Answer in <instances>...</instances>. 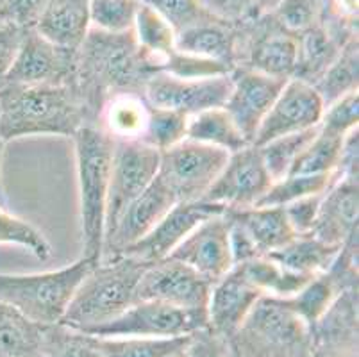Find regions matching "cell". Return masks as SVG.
Segmentation results:
<instances>
[{
	"instance_id": "6da1fadb",
	"label": "cell",
	"mask_w": 359,
	"mask_h": 357,
	"mask_svg": "<svg viewBox=\"0 0 359 357\" xmlns=\"http://www.w3.org/2000/svg\"><path fill=\"white\" fill-rule=\"evenodd\" d=\"M159 72L158 59L138 45L135 32H106L90 27L77 48L75 88L90 123H97L100 107L116 93H143L145 84Z\"/></svg>"
},
{
	"instance_id": "7a4b0ae2",
	"label": "cell",
	"mask_w": 359,
	"mask_h": 357,
	"mask_svg": "<svg viewBox=\"0 0 359 357\" xmlns=\"http://www.w3.org/2000/svg\"><path fill=\"white\" fill-rule=\"evenodd\" d=\"M90 123L75 84H0V134L4 142L27 136H65Z\"/></svg>"
},
{
	"instance_id": "3957f363",
	"label": "cell",
	"mask_w": 359,
	"mask_h": 357,
	"mask_svg": "<svg viewBox=\"0 0 359 357\" xmlns=\"http://www.w3.org/2000/svg\"><path fill=\"white\" fill-rule=\"evenodd\" d=\"M147 264L133 255H115L93 264L68 304L61 325L93 336L118 318L136 302Z\"/></svg>"
},
{
	"instance_id": "277c9868",
	"label": "cell",
	"mask_w": 359,
	"mask_h": 357,
	"mask_svg": "<svg viewBox=\"0 0 359 357\" xmlns=\"http://www.w3.org/2000/svg\"><path fill=\"white\" fill-rule=\"evenodd\" d=\"M79 182L83 257L99 263L104 252L106 202L115 142L97 123H86L74 134Z\"/></svg>"
},
{
	"instance_id": "5b68a950",
	"label": "cell",
	"mask_w": 359,
	"mask_h": 357,
	"mask_svg": "<svg viewBox=\"0 0 359 357\" xmlns=\"http://www.w3.org/2000/svg\"><path fill=\"white\" fill-rule=\"evenodd\" d=\"M233 357H309L311 330L285 299L261 297L229 339Z\"/></svg>"
},
{
	"instance_id": "8992f818",
	"label": "cell",
	"mask_w": 359,
	"mask_h": 357,
	"mask_svg": "<svg viewBox=\"0 0 359 357\" xmlns=\"http://www.w3.org/2000/svg\"><path fill=\"white\" fill-rule=\"evenodd\" d=\"M95 261L81 255L75 263L41 274H0V302L9 304L29 320L57 325L68 304Z\"/></svg>"
},
{
	"instance_id": "52a82bcc",
	"label": "cell",
	"mask_w": 359,
	"mask_h": 357,
	"mask_svg": "<svg viewBox=\"0 0 359 357\" xmlns=\"http://www.w3.org/2000/svg\"><path fill=\"white\" fill-rule=\"evenodd\" d=\"M227 157L229 152L217 147L184 140L159 152L158 177L177 202H197L204 198Z\"/></svg>"
},
{
	"instance_id": "ba28073f",
	"label": "cell",
	"mask_w": 359,
	"mask_h": 357,
	"mask_svg": "<svg viewBox=\"0 0 359 357\" xmlns=\"http://www.w3.org/2000/svg\"><path fill=\"white\" fill-rule=\"evenodd\" d=\"M208 327L205 309H181L154 300H138L118 318L97 330L99 338H184Z\"/></svg>"
},
{
	"instance_id": "9c48e42d",
	"label": "cell",
	"mask_w": 359,
	"mask_h": 357,
	"mask_svg": "<svg viewBox=\"0 0 359 357\" xmlns=\"http://www.w3.org/2000/svg\"><path fill=\"white\" fill-rule=\"evenodd\" d=\"M158 170L159 150L143 142H115L107 186L104 238L115 227L130 202L152 184Z\"/></svg>"
},
{
	"instance_id": "30bf717a",
	"label": "cell",
	"mask_w": 359,
	"mask_h": 357,
	"mask_svg": "<svg viewBox=\"0 0 359 357\" xmlns=\"http://www.w3.org/2000/svg\"><path fill=\"white\" fill-rule=\"evenodd\" d=\"M77 50L60 47L36 29L25 31L20 50L2 84L65 86L75 84Z\"/></svg>"
},
{
	"instance_id": "8fae6325",
	"label": "cell",
	"mask_w": 359,
	"mask_h": 357,
	"mask_svg": "<svg viewBox=\"0 0 359 357\" xmlns=\"http://www.w3.org/2000/svg\"><path fill=\"white\" fill-rule=\"evenodd\" d=\"M272 182L259 147L247 145L229 154L227 163L202 201L225 209L252 208L269 191Z\"/></svg>"
},
{
	"instance_id": "7c38bea8",
	"label": "cell",
	"mask_w": 359,
	"mask_h": 357,
	"mask_svg": "<svg viewBox=\"0 0 359 357\" xmlns=\"http://www.w3.org/2000/svg\"><path fill=\"white\" fill-rule=\"evenodd\" d=\"M213 283L188 264L165 257L149 263L136 290L138 300H154L181 309H205Z\"/></svg>"
},
{
	"instance_id": "4fadbf2b",
	"label": "cell",
	"mask_w": 359,
	"mask_h": 357,
	"mask_svg": "<svg viewBox=\"0 0 359 357\" xmlns=\"http://www.w3.org/2000/svg\"><path fill=\"white\" fill-rule=\"evenodd\" d=\"M231 93V74L202 79H181L156 72L147 81L145 95L150 106L174 109L186 116L222 107Z\"/></svg>"
},
{
	"instance_id": "5bb4252c",
	"label": "cell",
	"mask_w": 359,
	"mask_h": 357,
	"mask_svg": "<svg viewBox=\"0 0 359 357\" xmlns=\"http://www.w3.org/2000/svg\"><path fill=\"white\" fill-rule=\"evenodd\" d=\"M324 109V100L313 84L295 77L288 79L273 106L263 118L252 145L261 147L276 137L318 127Z\"/></svg>"
},
{
	"instance_id": "9a60e30c",
	"label": "cell",
	"mask_w": 359,
	"mask_h": 357,
	"mask_svg": "<svg viewBox=\"0 0 359 357\" xmlns=\"http://www.w3.org/2000/svg\"><path fill=\"white\" fill-rule=\"evenodd\" d=\"M286 81L288 79L270 77L245 67L231 72V93L224 107L250 145Z\"/></svg>"
},
{
	"instance_id": "2e32d148",
	"label": "cell",
	"mask_w": 359,
	"mask_h": 357,
	"mask_svg": "<svg viewBox=\"0 0 359 357\" xmlns=\"http://www.w3.org/2000/svg\"><path fill=\"white\" fill-rule=\"evenodd\" d=\"M224 213L198 224L168 257L188 264L211 283L229 274L234 261L229 243V222Z\"/></svg>"
},
{
	"instance_id": "e0dca14e",
	"label": "cell",
	"mask_w": 359,
	"mask_h": 357,
	"mask_svg": "<svg viewBox=\"0 0 359 357\" xmlns=\"http://www.w3.org/2000/svg\"><path fill=\"white\" fill-rule=\"evenodd\" d=\"M175 204L177 201L174 193L156 175L152 184L136 201L130 202L115 227L104 238L102 260L123 254L127 248L143 240Z\"/></svg>"
},
{
	"instance_id": "ac0fdd59",
	"label": "cell",
	"mask_w": 359,
	"mask_h": 357,
	"mask_svg": "<svg viewBox=\"0 0 359 357\" xmlns=\"http://www.w3.org/2000/svg\"><path fill=\"white\" fill-rule=\"evenodd\" d=\"M224 211L225 208L222 206L205 201L177 202L143 240L120 255H133L145 263L165 260L198 224L211 216L222 215Z\"/></svg>"
},
{
	"instance_id": "d6986e66",
	"label": "cell",
	"mask_w": 359,
	"mask_h": 357,
	"mask_svg": "<svg viewBox=\"0 0 359 357\" xmlns=\"http://www.w3.org/2000/svg\"><path fill=\"white\" fill-rule=\"evenodd\" d=\"M259 32L250 31L249 41L236 45V67L250 68L277 79H292L297 65V36L283 31L269 16ZM234 67V68H236Z\"/></svg>"
},
{
	"instance_id": "ffe728a7",
	"label": "cell",
	"mask_w": 359,
	"mask_h": 357,
	"mask_svg": "<svg viewBox=\"0 0 359 357\" xmlns=\"http://www.w3.org/2000/svg\"><path fill=\"white\" fill-rule=\"evenodd\" d=\"M261 297L263 295L247 281L243 271L234 267L213 283L205 307L208 327L229 342Z\"/></svg>"
},
{
	"instance_id": "44dd1931",
	"label": "cell",
	"mask_w": 359,
	"mask_h": 357,
	"mask_svg": "<svg viewBox=\"0 0 359 357\" xmlns=\"http://www.w3.org/2000/svg\"><path fill=\"white\" fill-rule=\"evenodd\" d=\"M358 179H336L320 202L311 234L334 247H341L358 232L359 215Z\"/></svg>"
},
{
	"instance_id": "7402d4cb",
	"label": "cell",
	"mask_w": 359,
	"mask_h": 357,
	"mask_svg": "<svg viewBox=\"0 0 359 357\" xmlns=\"http://www.w3.org/2000/svg\"><path fill=\"white\" fill-rule=\"evenodd\" d=\"M225 216L236 222L249 234L259 255H269L279 250L297 236L290 225L285 208L279 206L225 209Z\"/></svg>"
},
{
	"instance_id": "603a6c76",
	"label": "cell",
	"mask_w": 359,
	"mask_h": 357,
	"mask_svg": "<svg viewBox=\"0 0 359 357\" xmlns=\"http://www.w3.org/2000/svg\"><path fill=\"white\" fill-rule=\"evenodd\" d=\"M90 27V0H48L34 29L52 43L77 50Z\"/></svg>"
},
{
	"instance_id": "cb8c5ba5",
	"label": "cell",
	"mask_w": 359,
	"mask_h": 357,
	"mask_svg": "<svg viewBox=\"0 0 359 357\" xmlns=\"http://www.w3.org/2000/svg\"><path fill=\"white\" fill-rule=\"evenodd\" d=\"M150 104L143 93H116L100 107L97 126L113 142H142Z\"/></svg>"
},
{
	"instance_id": "d4e9b609",
	"label": "cell",
	"mask_w": 359,
	"mask_h": 357,
	"mask_svg": "<svg viewBox=\"0 0 359 357\" xmlns=\"http://www.w3.org/2000/svg\"><path fill=\"white\" fill-rule=\"evenodd\" d=\"M236 24L222 20H208L184 29L175 36V48L198 58L215 59L236 67Z\"/></svg>"
},
{
	"instance_id": "484cf974",
	"label": "cell",
	"mask_w": 359,
	"mask_h": 357,
	"mask_svg": "<svg viewBox=\"0 0 359 357\" xmlns=\"http://www.w3.org/2000/svg\"><path fill=\"white\" fill-rule=\"evenodd\" d=\"M48 327L0 302V357H43Z\"/></svg>"
},
{
	"instance_id": "4316f807",
	"label": "cell",
	"mask_w": 359,
	"mask_h": 357,
	"mask_svg": "<svg viewBox=\"0 0 359 357\" xmlns=\"http://www.w3.org/2000/svg\"><path fill=\"white\" fill-rule=\"evenodd\" d=\"M339 248L341 247L325 243L313 234H302L295 236L288 245L269 254V257L286 270L306 277H315L318 274H325L332 267Z\"/></svg>"
},
{
	"instance_id": "83f0119b",
	"label": "cell",
	"mask_w": 359,
	"mask_h": 357,
	"mask_svg": "<svg viewBox=\"0 0 359 357\" xmlns=\"http://www.w3.org/2000/svg\"><path fill=\"white\" fill-rule=\"evenodd\" d=\"M344 291L347 288L331 271H325L311 277L293 297L285 299V302L313 330Z\"/></svg>"
},
{
	"instance_id": "f1b7e54d",
	"label": "cell",
	"mask_w": 359,
	"mask_h": 357,
	"mask_svg": "<svg viewBox=\"0 0 359 357\" xmlns=\"http://www.w3.org/2000/svg\"><path fill=\"white\" fill-rule=\"evenodd\" d=\"M186 140L217 147L229 154L250 145L224 106L205 109L190 116Z\"/></svg>"
},
{
	"instance_id": "f546056e",
	"label": "cell",
	"mask_w": 359,
	"mask_h": 357,
	"mask_svg": "<svg viewBox=\"0 0 359 357\" xmlns=\"http://www.w3.org/2000/svg\"><path fill=\"white\" fill-rule=\"evenodd\" d=\"M236 267L263 297H272V299H290L311 279L306 275L286 270L269 255H259Z\"/></svg>"
},
{
	"instance_id": "4dcf8cb0",
	"label": "cell",
	"mask_w": 359,
	"mask_h": 357,
	"mask_svg": "<svg viewBox=\"0 0 359 357\" xmlns=\"http://www.w3.org/2000/svg\"><path fill=\"white\" fill-rule=\"evenodd\" d=\"M359 86V41L358 34L352 36L341 47L338 58L324 75L315 83V90L324 100V106L336 102L341 97L358 91Z\"/></svg>"
},
{
	"instance_id": "1f68e13d",
	"label": "cell",
	"mask_w": 359,
	"mask_h": 357,
	"mask_svg": "<svg viewBox=\"0 0 359 357\" xmlns=\"http://www.w3.org/2000/svg\"><path fill=\"white\" fill-rule=\"evenodd\" d=\"M348 136V134H347ZM345 136V137H347ZM344 136L327 133V130H316L311 142L300 152L297 161L293 163L290 173H300V175H334L339 165V157L344 150Z\"/></svg>"
},
{
	"instance_id": "d6a6232c",
	"label": "cell",
	"mask_w": 359,
	"mask_h": 357,
	"mask_svg": "<svg viewBox=\"0 0 359 357\" xmlns=\"http://www.w3.org/2000/svg\"><path fill=\"white\" fill-rule=\"evenodd\" d=\"M133 32H135V38L140 47L147 54L158 59L159 65L175 48V36L177 34L172 29V25L163 16H159L154 9L145 4H140Z\"/></svg>"
},
{
	"instance_id": "836d02e7",
	"label": "cell",
	"mask_w": 359,
	"mask_h": 357,
	"mask_svg": "<svg viewBox=\"0 0 359 357\" xmlns=\"http://www.w3.org/2000/svg\"><path fill=\"white\" fill-rule=\"evenodd\" d=\"M188 338H99V349L100 357H172L182 352Z\"/></svg>"
},
{
	"instance_id": "e575fe53",
	"label": "cell",
	"mask_w": 359,
	"mask_h": 357,
	"mask_svg": "<svg viewBox=\"0 0 359 357\" xmlns=\"http://www.w3.org/2000/svg\"><path fill=\"white\" fill-rule=\"evenodd\" d=\"M334 181V175H300V173H288L283 179L272 182L269 191L261 196L256 206H285L292 202L306 198L311 195H320L329 189Z\"/></svg>"
},
{
	"instance_id": "d590c367",
	"label": "cell",
	"mask_w": 359,
	"mask_h": 357,
	"mask_svg": "<svg viewBox=\"0 0 359 357\" xmlns=\"http://www.w3.org/2000/svg\"><path fill=\"white\" fill-rule=\"evenodd\" d=\"M188 122H190V116L179 111L150 106L149 122H147L142 142L163 152L170 147L184 142L188 134Z\"/></svg>"
},
{
	"instance_id": "8d00e7d4",
	"label": "cell",
	"mask_w": 359,
	"mask_h": 357,
	"mask_svg": "<svg viewBox=\"0 0 359 357\" xmlns=\"http://www.w3.org/2000/svg\"><path fill=\"white\" fill-rule=\"evenodd\" d=\"M316 130H318V127L302 130V133L286 134V136L276 137L272 142L259 147L264 166H266V170H269L270 177H272L273 181L288 175L293 163L297 161V157L300 156V152L306 149V145L311 142V137L315 136Z\"/></svg>"
},
{
	"instance_id": "74e56055",
	"label": "cell",
	"mask_w": 359,
	"mask_h": 357,
	"mask_svg": "<svg viewBox=\"0 0 359 357\" xmlns=\"http://www.w3.org/2000/svg\"><path fill=\"white\" fill-rule=\"evenodd\" d=\"M325 11L327 0H279L270 16L283 31L299 36L318 24Z\"/></svg>"
},
{
	"instance_id": "f35d334b",
	"label": "cell",
	"mask_w": 359,
	"mask_h": 357,
	"mask_svg": "<svg viewBox=\"0 0 359 357\" xmlns=\"http://www.w3.org/2000/svg\"><path fill=\"white\" fill-rule=\"evenodd\" d=\"M0 243L16 245L27 248L38 260L45 261L52 255L50 241L45 238L41 231L29 224L24 218L11 215L6 208L0 206Z\"/></svg>"
},
{
	"instance_id": "ab89813d",
	"label": "cell",
	"mask_w": 359,
	"mask_h": 357,
	"mask_svg": "<svg viewBox=\"0 0 359 357\" xmlns=\"http://www.w3.org/2000/svg\"><path fill=\"white\" fill-rule=\"evenodd\" d=\"M43 357H100L99 338L61 323L50 325Z\"/></svg>"
},
{
	"instance_id": "60d3db41",
	"label": "cell",
	"mask_w": 359,
	"mask_h": 357,
	"mask_svg": "<svg viewBox=\"0 0 359 357\" xmlns=\"http://www.w3.org/2000/svg\"><path fill=\"white\" fill-rule=\"evenodd\" d=\"M140 4V0H90L91 27L106 32L133 31Z\"/></svg>"
},
{
	"instance_id": "b9f144b4",
	"label": "cell",
	"mask_w": 359,
	"mask_h": 357,
	"mask_svg": "<svg viewBox=\"0 0 359 357\" xmlns=\"http://www.w3.org/2000/svg\"><path fill=\"white\" fill-rule=\"evenodd\" d=\"M234 68L227 63H220L215 59L198 58L194 54L174 50L170 52L159 65V72H166L170 75L181 79H202V77H215V75H227Z\"/></svg>"
},
{
	"instance_id": "7bdbcfd3",
	"label": "cell",
	"mask_w": 359,
	"mask_h": 357,
	"mask_svg": "<svg viewBox=\"0 0 359 357\" xmlns=\"http://www.w3.org/2000/svg\"><path fill=\"white\" fill-rule=\"evenodd\" d=\"M140 2L163 16L172 25L175 34L202 22L215 20V16L205 11L198 0H140Z\"/></svg>"
},
{
	"instance_id": "ee69618b",
	"label": "cell",
	"mask_w": 359,
	"mask_h": 357,
	"mask_svg": "<svg viewBox=\"0 0 359 357\" xmlns=\"http://www.w3.org/2000/svg\"><path fill=\"white\" fill-rule=\"evenodd\" d=\"M359 126V91L348 93L336 102L325 106L320 129L336 136H347Z\"/></svg>"
},
{
	"instance_id": "f6af8a7d",
	"label": "cell",
	"mask_w": 359,
	"mask_h": 357,
	"mask_svg": "<svg viewBox=\"0 0 359 357\" xmlns=\"http://www.w3.org/2000/svg\"><path fill=\"white\" fill-rule=\"evenodd\" d=\"M181 357H233L227 339L205 327L190 334Z\"/></svg>"
},
{
	"instance_id": "bcb514c9",
	"label": "cell",
	"mask_w": 359,
	"mask_h": 357,
	"mask_svg": "<svg viewBox=\"0 0 359 357\" xmlns=\"http://www.w3.org/2000/svg\"><path fill=\"white\" fill-rule=\"evenodd\" d=\"M48 0H6L0 9V18L18 25L20 29H34L47 8Z\"/></svg>"
},
{
	"instance_id": "7dc6e473",
	"label": "cell",
	"mask_w": 359,
	"mask_h": 357,
	"mask_svg": "<svg viewBox=\"0 0 359 357\" xmlns=\"http://www.w3.org/2000/svg\"><path fill=\"white\" fill-rule=\"evenodd\" d=\"M205 11L227 24H240L256 15L259 0H198Z\"/></svg>"
},
{
	"instance_id": "c3c4849f",
	"label": "cell",
	"mask_w": 359,
	"mask_h": 357,
	"mask_svg": "<svg viewBox=\"0 0 359 357\" xmlns=\"http://www.w3.org/2000/svg\"><path fill=\"white\" fill-rule=\"evenodd\" d=\"M322 196H324V193L306 196V198H300V201H295L292 202V204L285 206L288 222L297 236L311 234L313 227H315L316 216H318Z\"/></svg>"
},
{
	"instance_id": "681fc988",
	"label": "cell",
	"mask_w": 359,
	"mask_h": 357,
	"mask_svg": "<svg viewBox=\"0 0 359 357\" xmlns=\"http://www.w3.org/2000/svg\"><path fill=\"white\" fill-rule=\"evenodd\" d=\"M25 29L0 18V84L4 83L6 75L11 70L15 58L20 50Z\"/></svg>"
},
{
	"instance_id": "f907efd6",
	"label": "cell",
	"mask_w": 359,
	"mask_h": 357,
	"mask_svg": "<svg viewBox=\"0 0 359 357\" xmlns=\"http://www.w3.org/2000/svg\"><path fill=\"white\" fill-rule=\"evenodd\" d=\"M4 150H6V142L2 134H0V206L2 208H8V198H6L4 191V175H2V168H4Z\"/></svg>"
},
{
	"instance_id": "816d5d0a",
	"label": "cell",
	"mask_w": 359,
	"mask_h": 357,
	"mask_svg": "<svg viewBox=\"0 0 359 357\" xmlns=\"http://www.w3.org/2000/svg\"><path fill=\"white\" fill-rule=\"evenodd\" d=\"M4 4H6V0H0V9L4 8Z\"/></svg>"
},
{
	"instance_id": "f5cc1de1",
	"label": "cell",
	"mask_w": 359,
	"mask_h": 357,
	"mask_svg": "<svg viewBox=\"0 0 359 357\" xmlns=\"http://www.w3.org/2000/svg\"><path fill=\"white\" fill-rule=\"evenodd\" d=\"M172 357H181V353H177V356H172Z\"/></svg>"
}]
</instances>
